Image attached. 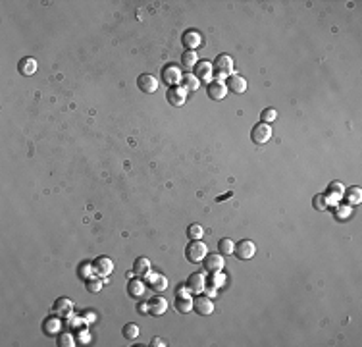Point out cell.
Here are the masks:
<instances>
[{"mask_svg": "<svg viewBox=\"0 0 362 347\" xmlns=\"http://www.w3.org/2000/svg\"><path fill=\"white\" fill-rule=\"evenodd\" d=\"M208 254V247L202 240H191L187 247H185V256H187L189 262L193 264H199L204 260V256Z\"/></svg>", "mask_w": 362, "mask_h": 347, "instance_id": "obj_1", "label": "cell"}, {"mask_svg": "<svg viewBox=\"0 0 362 347\" xmlns=\"http://www.w3.org/2000/svg\"><path fill=\"white\" fill-rule=\"evenodd\" d=\"M214 72L220 76V80H224V78H229V76H233V58L229 56V54H220L218 58L214 60Z\"/></svg>", "mask_w": 362, "mask_h": 347, "instance_id": "obj_2", "label": "cell"}, {"mask_svg": "<svg viewBox=\"0 0 362 347\" xmlns=\"http://www.w3.org/2000/svg\"><path fill=\"white\" fill-rule=\"evenodd\" d=\"M272 135H274V130L270 128V124L260 122V124H256L255 128H253L251 139H253V143H256V145H266L270 139H272Z\"/></svg>", "mask_w": 362, "mask_h": 347, "instance_id": "obj_3", "label": "cell"}, {"mask_svg": "<svg viewBox=\"0 0 362 347\" xmlns=\"http://www.w3.org/2000/svg\"><path fill=\"white\" fill-rule=\"evenodd\" d=\"M181 80H183V74H181V68L177 64H168L162 70V81L166 85H170V87L181 85Z\"/></svg>", "mask_w": 362, "mask_h": 347, "instance_id": "obj_4", "label": "cell"}, {"mask_svg": "<svg viewBox=\"0 0 362 347\" xmlns=\"http://www.w3.org/2000/svg\"><path fill=\"white\" fill-rule=\"evenodd\" d=\"M233 254L239 258V260H251L253 256L256 254V245L255 241L251 240H241L237 245H235V249H233Z\"/></svg>", "mask_w": 362, "mask_h": 347, "instance_id": "obj_5", "label": "cell"}, {"mask_svg": "<svg viewBox=\"0 0 362 347\" xmlns=\"http://www.w3.org/2000/svg\"><path fill=\"white\" fill-rule=\"evenodd\" d=\"M204 270L208 274H214V272H222L226 262H224V254L222 253H208L204 256Z\"/></svg>", "mask_w": 362, "mask_h": 347, "instance_id": "obj_6", "label": "cell"}, {"mask_svg": "<svg viewBox=\"0 0 362 347\" xmlns=\"http://www.w3.org/2000/svg\"><path fill=\"white\" fill-rule=\"evenodd\" d=\"M195 78L199 81H204V83H210V81L214 80V66H212V62L199 60L197 66H195Z\"/></svg>", "mask_w": 362, "mask_h": 347, "instance_id": "obj_7", "label": "cell"}, {"mask_svg": "<svg viewBox=\"0 0 362 347\" xmlns=\"http://www.w3.org/2000/svg\"><path fill=\"white\" fill-rule=\"evenodd\" d=\"M189 290L185 288H177V297H175V303H174V307H175V310L177 312H181V314H185V312H191L193 310V299L189 297V294H187Z\"/></svg>", "mask_w": 362, "mask_h": 347, "instance_id": "obj_8", "label": "cell"}, {"mask_svg": "<svg viewBox=\"0 0 362 347\" xmlns=\"http://www.w3.org/2000/svg\"><path fill=\"white\" fill-rule=\"evenodd\" d=\"M185 288L189 290V294L193 295L202 294L206 290V278H204V274L202 272H193L187 278V286Z\"/></svg>", "mask_w": 362, "mask_h": 347, "instance_id": "obj_9", "label": "cell"}, {"mask_svg": "<svg viewBox=\"0 0 362 347\" xmlns=\"http://www.w3.org/2000/svg\"><path fill=\"white\" fill-rule=\"evenodd\" d=\"M193 308H195L199 314H202V316H208V314L214 312V303H212L210 297L199 294L195 299H193Z\"/></svg>", "mask_w": 362, "mask_h": 347, "instance_id": "obj_10", "label": "cell"}, {"mask_svg": "<svg viewBox=\"0 0 362 347\" xmlns=\"http://www.w3.org/2000/svg\"><path fill=\"white\" fill-rule=\"evenodd\" d=\"M137 87L145 94H152L158 91V81H156L154 76H150V74H141L137 78Z\"/></svg>", "mask_w": 362, "mask_h": 347, "instance_id": "obj_11", "label": "cell"}, {"mask_svg": "<svg viewBox=\"0 0 362 347\" xmlns=\"http://www.w3.org/2000/svg\"><path fill=\"white\" fill-rule=\"evenodd\" d=\"M166 98L172 106H183L185 100H187V91L181 87V85H175V87H170L168 93H166Z\"/></svg>", "mask_w": 362, "mask_h": 347, "instance_id": "obj_12", "label": "cell"}, {"mask_svg": "<svg viewBox=\"0 0 362 347\" xmlns=\"http://www.w3.org/2000/svg\"><path fill=\"white\" fill-rule=\"evenodd\" d=\"M181 42H183V46H185L187 50H195V52H197V48L202 44V35L197 31V29H187V31L183 33V37H181Z\"/></svg>", "mask_w": 362, "mask_h": 347, "instance_id": "obj_13", "label": "cell"}, {"mask_svg": "<svg viewBox=\"0 0 362 347\" xmlns=\"http://www.w3.org/2000/svg\"><path fill=\"white\" fill-rule=\"evenodd\" d=\"M228 94V85L224 80H212L208 83V96L212 100H222Z\"/></svg>", "mask_w": 362, "mask_h": 347, "instance_id": "obj_14", "label": "cell"}, {"mask_svg": "<svg viewBox=\"0 0 362 347\" xmlns=\"http://www.w3.org/2000/svg\"><path fill=\"white\" fill-rule=\"evenodd\" d=\"M147 307H148V312L152 316H162L168 310V301L164 297H160V295H154V297L148 299Z\"/></svg>", "mask_w": 362, "mask_h": 347, "instance_id": "obj_15", "label": "cell"}, {"mask_svg": "<svg viewBox=\"0 0 362 347\" xmlns=\"http://www.w3.org/2000/svg\"><path fill=\"white\" fill-rule=\"evenodd\" d=\"M93 270L98 274V276L106 278L108 274H112V272H114V262H112V258H110V256H98V258L93 262Z\"/></svg>", "mask_w": 362, "mask_h": 347, "instance_id": "obj_16", "label": "cell"}, {"mask_svg": "<svg viewBox=\"0 0 362 347\" xmlns=\"http://www.w3.org/2000/svg\"><path fill=\"white\" fill-rule=\"evenodd\" d=\"M228 91L235 94H243L247 91V80L243 78V76H237V74H233V76H229L228 78Z\"/></svg>", "mask_w": 362, "mask_h": 347, "instance_id": "obj_17", "label": "cell"}, {"mask_svg": "<svg viewBox=\"0 0 362 347\" xmlns=\"http://www.w3.org/2000/svg\"><path fill=\"white\" fill-rule=\"evenodd\" d=\"M71 310H73V303H71L67 297H60L52 307V312L56 316H69Z\"/></svg>", "mask_w": 362, "mask_h": 347, "instance_id": "obj_18", "label": "cell"}, {"mask_svg": "<svg viewBox=\"0 0 362 347\" xmlns=\"http://www.w3.org/2000/svg\"><path fill=\"white\" fill-rule=\"evenodd\" d=\"M17 70H19V74L21 76H33L35 72H37V60L35 58H31V56H25V58H21L19 60V64H17Z\"/></svg>", "mask_w": 362, "mask_h": 347, "instance_id": "obj_19", "label": "cell"}, {"mask_svg": "<svg viewBox=\"0 0 362 347\" xmlns=\"http://www.w3.org/2000/svg\"><path fill=\"white\" fill-rule=\"evenodd\" d=\"M133 272L137 276H148L150 274V260L147 256H137L133 262Z\"/></svg>", "mask_w": 362, "mask_h": 347, "instance_id": "obj_20", "label": "cell"}, {"mask_svg": "<svg viewBox=\"0 0 362 347\" xmlns=\"http://www.w3.org/2000/svg\"><path fill=\"white\" fill-rule=\"evenodd\" d=\"M148 276H150V274H148ZM148 286H150L156 294H162V292L168 288V278L162 276V274H152V276L148 278Z\"/></svg>", "mask_w": 362, "mask_h": 347, "instance_id": "obj_21", "label": "cell"}, {"mask_svg": "<svg viewBox=\"0 0 362 347\" xmlns=\"http://www.w3.org/2000/svg\"><path fill=\"white\" fill-rule=\"evenodd\" d=\"M197 62H199V56H197L195 50H185V52L181 54V68H185V70H195Z\"/></svg>", "mask_w": 362, "mask_h": 347, "instance_id": "obj_22", "label": "cell"}, {"mask_svg": "<svg viewBox=\"0 0 362 347\" xmlns=\"http://www.w3.org/2000/svg\"><path fill=\"white\" fill-rule=\"evenodd\" d=\"M345 200L349 202V204H361V200H362V189L359 186H355V187H351V189H347L345 193Z\"/></svg>", "mask_w": 362, "mask_h": 347, "instance_id": "obj_23", "label": "cell"}, {"mask_svg": "<svg viewBox=\"0 0 362 347\" xmlns=\"http://www.w3.org/2000/svg\"><path fill=\"white\" fill-rule=\"evenodd\" d=\"M127 294L131 295V297H143V294H145V284L141 280H131L127 282Z\"/></svg>", "mask_w": 362, "mask_h": 347, "instance_id": "obj_24", "label": "cell"}, {"mask_svg": "<svg viewBox=\"0 0 362 347\" xmlns=\"http://www.w3.org/2000/svg\"><path fill=\"white\" fill-rule=\"evenodd\" d=\"M42 328H44V332L48 336H54L60 332V328H62V322L60 318H56V316H50V318H46L44 324H42Z\"/></svg>", "mask_w": 362, "mask_h": 347, "instance_id": "obj_25", "label": "cell"}, {"mask_svg": "<svg viewBox=\"0 0 362 347\" xmlns=\"http://www.w3.org/2000/svg\"><path fill=\"white\" fill-rule=\"evenodd\" d=\"M121 334H123V338H125L127 342H135V340L139 338V326H137L135 322H127V324L121 328Z\"/></svg>", "mask_w": 362, "mask_h": 347, "instance_id": "obj_26", "label": "cell"}, {"mask_svg": "<svg viewBox=\"0 0 362 347\" xmlns=\"http://www.w3.org/2000/svg\"><path fill=\"white\" fill-rule=\"evenodd\" d=\"M199 85H201V81L195 78V74H185L183 76V80H181V87L185 89V91H197L199 89Z\"/></svg>", "mask_w": 362, "mask_h": 347, "instance_id": "obj_27", "label": "cell"}, {"mask_svg": "<svg viewBox=\"0 0 362 347\" xmlns=\"http://www.w3.org/2000/svg\"><path fill=\"white\" fill-rule=\"evenodd\" d=\"M233 249H235V243L229 238H222L218 241V251L222 254H233Z\"/></svg>", "mask_w": 362, "mask_h": 347, "instance_id": "obj_28", "label": "cell"}, {"mask_svg": "<svg viewBox=\"0 0 362 347\" xmlns=\"http://www.w3.org/2000/svg\"><path fill=\"white\" fill-rule=\"evenodd\" d=\"M187 236L189 240H202V236H204V228L201 224H191L187 228Z\"/></svg>", "mask_w": 362, "mask_h": 347, "instance_id": "obj_29", "label": "cell"}, {"mask_svg": "<svg viewBox=\"0 0 362 347\" xmlns=\"http://www.w3.org/2000/svg\"><path fill=\"white\" fill-rule=\"evenodd\" d=\"M58 346L60 347H73L75 346V338L71 334H67V332H64V334L58 336Z\"/></svg>", "mask_w": 362, "mask_h": 347, "instance_id": "obj_30", "label": "cell"}, {"mask_svg": "<svg viewBox=\"0 0 362 347\" xmlns=\"http://www.w3.org/2000/svg\"><path fill=\"white\" fill-rule=\"evenodd\" d=\"M226 282L228 280H226V276H224L222 272H214V274H210V286L216 288V290H218V288H222Z\"/></svg>", "mask_w": 362, "mask_h": 347, "instance_id": "obj_31", "label": "cell"}, {"mask_svg": "<svg viewBox=\"0 0 362 347\" xmlns=\"http://www.w3.org/2000/svg\"><path fill=\"white\" fill-rule=\"evenodd\" d=\"M104 282H106V280H100V278H94V280H87V290H89L91 294H98V292L102 290Z\"/></svg>", "mask_w": 362, "mask_h": 347, "instance_id": "obj_32", "label": "cell"}, {"mask_svg": "<svg viewBox=\"0 0 362 347\" xmlns=\"http://www.w3.org/2000/svg\"><path fill=\"white\" fill-rule=\"evenodd\" d=\"M343 193H345V187H343V184H339V182L330 184V195H332V197L336 195V199H337V197H341Z\"/></svg>", "mask_w": 362, "mask_h": 347, "instance_id": "obj_33", "label": "cell"}, {"mask_svg": "<svg viewBox=\"0 0 362 347\" xmlns=\"http://www.w3.org/2000/svg\"><path fill=\"white\" fill-rule=\"evenodd\" d=\"M278 118V110L276 108H266L264 112H262V122L264 124H270V122H274Z\"/></svg>", "mask_w": 362, "mask_h": 347, "instance_id": "obj_34", "label": "cell"}, {"mask_svg": "<svg viewBox=\"0 0 362 347\" xmlns=\"http://www.w3.org/2000/svg\"><path fill=\"white\" fill-rule=\"evenodd\" d=\"M328 204H326V195H316L314 197V208L316 210H324Z\"/></svg>", "mask_w": 362, "mask_h": 347, "instance_id": "obj_35", "label": "cell"}, {"mask_svg": "<svg viewBox=\"0 0 362 347\" xmlns=\"http://www.w3.org/2000/svg\"><path fill=\"white\" fill-rule=\"evenodd\" d=\"M152 347H164L166 346V342L162 340V338H152V344H150Z\"/></svg>", "mask_w": 362, "mask_h": 347, "instance_id": "obj_36", "label": "cell"}]
</instances>
